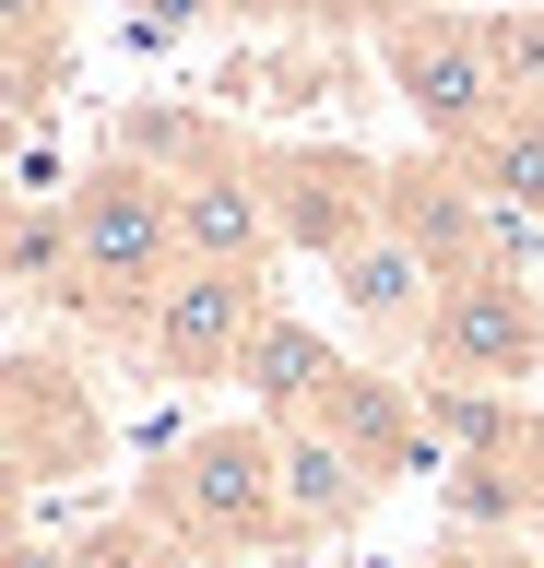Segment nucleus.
<instances>
[{
    "instance_id": "1",
    "label": "nucleus",
    "mask_w": 544,
    "mask_h": 568,
    "mask_svg": "<svg viewBox=\"0 0 544 568\" xmlns=\"http://www.w3.org/2000/svg\"><path fill=\"white\" fill-rule=\"evenodd\" d=\"M143 509L154 532H178L202 557H273L296 545V509H285V462H273V426H202L143 474Z\"/></svg>"
},
{
    "instance_id": "2",
    "label": "nucleus",
    "mask_w": 544,
    "mask_h": 568,
    "mask_svg": "<svg viewBox=\"0 0 544 568\" xmlns=\"http://www.w3.org/2000/svg\"><path fill=\"white\" fill-rule=\"evenodd\" d=\"M72 261H83L72 308L143 320L154 284L189 261V237H178V178L143 166V154H95V166L72 178Z\"/></svg>"
},
{
    "instance_id": "3",
    "label": "nucleus",
    "mask_w": 544,
    "mask_h": 568,
    "mask_svg": "<svg viewBox=\"0 0 544 568\" xmlns=\"http://www.w3.org/2000/svg\"><path fill=\"white\" fill-rule=\"evenodd\" d=\"M379 71H391V95L414 106V131L438 142V154H462L473 131H497L509 106V71H497V24L485 12H462V0H414L391 36H379Z\"/></svg>"
},
{
    "instance_id": "4",
    "label": "nucleus",
    "mask_w": 544,
    "mask_h": 568,
    "mask_svg": "<svg viewBox=\"0 0 544 568\" xmlns=\"http://www.w3.org/2000/svg\"><path fill=\"white\" fill-rule=\"evenodd\" d=\"M414 355H427V379H462V390H533L544 379V296H533V273L497 261V273L438 284Z\"/></svg>"
},
{
    "instance_id": "5",
    "label": "nucleus",
    "mask_w": 544,
    "mask_h": 568,
    "mask_svg": "<svg viewBox=\"0 0 544 568\" xmlns=\"http://www.w3.org/2000/svg\"><path fill=\"white\" fill-rule=\"evenodd\" d=\"M260 202H273V237L285 248L343 261L367 225H391V166H367L343 142H273L260 154Z\"/></svg>"
},
{
    "instance_id": "6",
    "label": "nucleus",
    "mask_w": 544,
    "mask_h": 568,
    "mask_svg": "<svg viewBox=\"0 0 544 568\" xmlns=\"http://www.w3.org/2000/svg\"><path fill=\"white\" fill-rule=\"evenodd\" d=\"M260 308H273V296H260V273H237V261H178L131 332H143V355L166 367V379H237V355H249Z\"/></svg>"
},
{
    "instance_id": "7",
    "label": "nucleus",
    "mask_w": 544,
    "mask_h": 568,
    "mask_svg": "<svg viewBox=\"0 0 544 568\" xmlns=\"http://www.w3.org/2000/svg\"><path fill=\"white\" fill-rule=\"evenodd\" d=\"M391 225L438 261V284H462V273H497V261H521V213H497L485 190H473L462 154H402L391 166Z\"/></svg>"
},
{
    "instance_id": "8",
    "label": "nucleus",
    "mask_w": 544,
    "mask_h": 568,
    "mask_svg": "<svg viewBox=\"0 0 544 568\" xmlns=\"http://www.w3.org/2000/svg\"><path fill=\"white\" fill-rule=\"evenodd\" d=\"M273 426V462H285V509H296V545H320V532H356L367 509H379V462L343 438L331 415H260Z\"/></svg>"
},
{
    "instance_id": "9",
    "label": "nucleus",
    "mask_w": 544,
    "mask_h": 568,
    "mask_svg": "<svg viewBox=\"0 0 544 568\" xmlns=\"http://www.w3.org/2000/svg\"><path fill=\"white\" fill-rule=\"evenodd\" d=\"M320 273H331V296H343V320L379 332V344H414L427 308H438V261L402 237V225H367V237L343 248V261H320Z\"/></svg>"
},
{
    "instance_id": "10",
    "label": "nucleus",
    "mask_w": 544,
    "mask_h": 568,
    "mask_svg": "<svg viewBox=\"0 0 544 568\" xmlns=\"http://www.w3.org/2000/svg\"><path fill=\"white\" fill-rule=\"evenodd\" d=\"M178 237H189V261H237V273H273V202H260V154L249 166H202V178H178Z\"/></svg>"
},
{
    "instance_id": "11",
    "label": "nucleus",
    "mask_w": 544,
    "mask_h": 568,
    "mask_svg": "<svg viewBox=\"0 0 544 568\" xmlns=\"http://www.w3.org/2000/svg\"><path fill=\"white\" fill-rule=\"evenodd\" d=\"M237 379H249V415H308V403L343 379V344H331L320 320H296V308H260Z\"/></svg>"
},
{
    "instance_id": "12",
    "label": "nucleus",
    "mask_w": 544,
    "mask_h": 568,
    "mask_svg": "<svg viewBox=\"0 0 544 568\" xmlns=\"http://www.w3.org/2000/svg\"><path fill=\"white\" fill-rule=\"evenodd\" d=\"M308 415H331L343 438H356L379 474H402V462L427 450V390H402V379H379V367H343V379L308 403Z\"/></svg>"
},
{
    "instance_id": "13",
    "label": "nucleus",
    "mask_w": 544,
    "mask_h": 568,
    "mask_svg": "<svg viewBox=\"0 0 544 568\" xmlns=\"http://www.w3.org/2000/svg\"><path fill=\"white\" fill-rule=\"evenodd\" d=\"M0 284H12V308H60V296L83 284L72 202H12V213H0Z\"/></svg>"
},
{
    "instance_id": "14",
    "label": "nucleus",
    "mask_w": 544,
    "mask_h": 568,
    "mask_svg": "<svg viewBox=\"0 0 544 568\" xmlns=\"http://www.w3.org/2000/svg\"><path fill=\"white\" fill-rule=\"evenodd\" d=\"M462 166H473V190H485L497 213L544 225V95H521L497 131H473V142H462Z\"/></svg>"
},
{
    "instance_id": "15",
    "label": "nucleus",
    "mask_w": 544,
    "mask_h": 568,
    "mask_svg": "<svg viewBox=\"0 0 544 568\" xmlns=\"http://www.w3.org/2000/svg\"><path fill=\"white\" fill-rule=\"evenodd\" d=\"M83 568H202V545H178V532H107V545H83Z\"/></svg>"
},
{
    "instance_id": "16",
    "label": "nucleus",
    "mask_w": 544,
    "mask_h": 568,
    "mask_svg": "<svg viewBox=\"0 0 544 568\" xmlns=\"http://www.w3.org/2000/svg\"><path fill=\"white\" fill-rule=\"evenodd\" d=\"M497 24V71H509V95H544V24L533 12H485Z\"/></svg>"
},
{
    "instance_id": "17",
    "label": "nucleus",
    "mask_w": 544,
    "mask_h": 568,
    "mask_svg": "<svg viewBox=\"0 0 544 568\" xmlns=\"http://www.w3.org/2000/svg\"><path fill=\"white\" fill-rule=\"evenodd\" d=\"M202 12H214V0H131V36H143V48H154V36H189V24H202Z\"/></svg>"
},
{
    "instance_id": "18",
    "label": "nucleus",
    "mask_w": 544,
    "mask_h": 568,
    "mask_svg": "<svg viewBox=\"0 0 544 568\" xmlns=\"http://www.w3.org/2000/svg\"><path fill=\"white\" fill-rule=\"evenodd\" d=\"M427 568H473V557H427Z\"/></svg>"
}]
</instances>
